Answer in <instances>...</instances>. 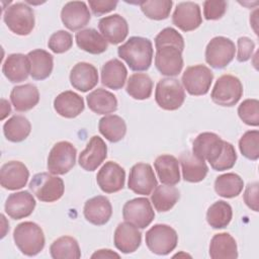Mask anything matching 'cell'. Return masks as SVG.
<instances>
[{
    "mask_svg": "<svg viewBox=\"0 0 259 259\" xmlns=\"http://www.w3.org/2000/svg\"><path fill=\"white\" fill-rule=\"evenodd\" d=\"M117 53L131 70L146 71L150 68L153 60V45L149 38L132 36L123 45L118 47Z\"/></svg>",
    "mask_w": 259,
    "mask_h": 259,
    "instance_id": "6da1fadb",
    "label": "cell"
},
{
    "mask_svg": "<svg viewBox=\"0 0 259 259\" xmlns=\"http://www.w3.org/2000/svg\"><path fill=\"white\" fill-rule=\"evenodd\" d=\"M13 240L19 251L26 256L37 255L45 247V235L41 228L33 222H23L16 226Z\"/></svg>",
    "mask_w": 259,
    "mask_h": 259,
    "instance_id": "7a4b0ae2",
    "label": "cell"
},
{
    "mask_svg": "<svg viewBox=\"0 0 259 259\" xmlns=\"http://www.w3.org/2000/svg\"><path fill=\"white\" fill-rule=\"evenodd\" d=\"M29 189L40 201L53 202L63 196L65 185L62 178L52 173L41 172L31 178Z\"/></svg>",
    "mask_w": 259,
    "mask_h": 259,
    "instance_id": "3957f363",
    "label": "cell"
},
{
    "mask_svg": "<svg viewBox=\"0 0 259 259\" xmlns=\"http://www.w3.org/2000/svg\"><path fill=\"white\" fill-rule=\"evenodd\" d=\"M7 27L15 34L27 35L34 27V13L30 6L17 2L7 7L3 14Z\"/></svg>",
    "mask_w": 259,
    "mask_h": 259,
    "instance_id": "277c9868",
    "label": "cell"
},
{
    "mask_svg": "<svg viewBox=\"0 0 259 259\" xmlns=\"http://www.w3.org/2000/svg\"><path fill=\"white\" fill-rule=\"evenodd\" d=\"M145 241L151 252L157 255H167L176 248L178 235L170 226L157 224L148 230Z\"/></svg>",
    "mask_w": 259,
    "mask_h": 259,
    "instance_id": "5b68a950",
    "label": "cell"
},
{
    "mask_svg": "<svg viewBox=\"0 0 259 259\" xmlns=\"http://www.w3.org/2000/svg\"><path fill=\"white\" fill-rule=\"evenodd\" d=\"M185 92L182 84L175 78H163L156 86L155 100L165 110H176L184 102Z\"/></svg>",
    "mask_w": 259,
    "mask_h": 259,
    "instance_id": "8992f818",
    "label": "cell"
},
{
    "mask_svg": "<svg viewBox=\"0 0 259 259\" xmlns=\"http://www.w3.org/2000/svg\"><path fill=\"white\" fill-rule=\"evenodd\" d=\"M243 95V85L239 78L225 74L215 82L211 90V100L221 106H233L238 103Z\"/></svg>",
    "mask_w": 259,
    "mask_h": 259,
    "instance_id": "52a82bcc",
    "label": "cell"
},
{
    "mask_svg": "<svg viewBox=\"0 0 259 259\" xmlns=\"http://www.w3.org/2000/svg\"><path fill=\"white\" fill-rule=\"evenodd\" d=\"M77 151L76 148L67 141H62L54 145L48 157V170L54 175L68 173L75 165Z\"/></svg>",
    "mask_w": 259,
    "mask_h": 259,
    "instance_id": "ba28073f",
    "label": "cell"
},
{
    "mask_svg": "<svg viewBox=\"0 0 259 259\" xmlns=\"http://www.w3.org/2000/svg\"><path fill=\"white\" fill-rule=\"evenodd\" d=\"M235 53L233 40L225 36H215L206 46L205 61L214 69H223L233 61Z\"/></svg>",
    "mask_w": 259,
    "mask_h": 259,
    "instance_id": "9c48e42d",
    "label": "cell"
},
{
    "mask_svg": "<svg viewBox=\"0 0 259 259\" xmlns=\"http://www.w3.org/2000/svg\"><path fill=\"white\" fill-rule=\"evenodd\" d=\"M213 74L204 65H194L186 68L182 75V84L190 95L199 96L208 92Z\"/></svg>",
    "mask_w": 259,
    "mask_h": 259,
    "instance_id": "30bf717a",
    "label": "cell"
},
{
    "mask_svg": "<svg viewBox=\"0 0 259 259\" xmlns=\"http://www.w3.org/2000/svg\"><path fill=\"white\" fill-rule=\"evenodd\" d=\"M123 220L137 228L145 229L155 218V212L147 197H137L126 201L122 208Z\"/></svg>",
    "mask_w": 259,
    "mask_h": 259,
    "instance_id": "8fae6325",
    "label": "cell"
},
{
    "mask_svg": "<svg viewBox=\"0 0 259 259\" xmlns=\"http://www.w3.org/2000/svg\"><path fill=\"white\" fill-rule=\"evenodd\" d=\"M128 188L137 194L149 195L157 186V179L153 168L148 163L135 164L128 176Z\"/></svg>",
    "mask_w": 259,
    "mask_h": 259,
    "instance_id": "7c38bea8",
    "label": "cell"
},
{
    "mask_svg": "<svg viewBox=\"0 0 259 259\" xmlns=\"http://www.w3.org/2000/svg\"><path fill=\"white\" fill-rule=\"evenodd\" d=\"M225 141L214 133L199 134L192 145V153L199 159L213 164L224 150Z\"/></svg>",
    "mask_w": 259,
    "mask_h": 259,
    "instance_id": "4fadbf2b",
    "label": "cell"
},
{
    "mask_svg": "<svg viewBox=\"0 0 259 259\" xmlns=\"http://www.w3.org/2000/svg\"><path fill=\"white\" fill-rule=\"evenodd\" d=\"M155 66L164 76H177L183 68L182 51L174 46H164L157 49Z\"/></svg>",
    "mask_w": 259,
    "mask_h": 259,
    "instance_id": "5bb4252c",
    "label": "cell"
},
{
    "mask_svg": "<svg viewBox=\"0 0 259 259\" xmlns=\"http://www.w3.org/2000/svg\"><path fill=\"white\" fill-rule=\"evenodd\" d=\"M124 169L112 161L106 162L96 175L97 184L105 193H113L121 190L124 186Z\"/></svg>",
    "mask_w": 259,
    "mask_h": 259,
    "instance_id": "9a60e30c",
    "label": "cell"
},
{
    "mask_svg": "<svg viewBox=\"0 0 259 259\" xmlns=\"http://www.w3.org/2000/svg\"><path fill=\"white\" fill-rule=\"evenodd\" d=\"M172 22L185 32L196 29L202 22L199 6L190 1L177 4L172 15Z\"/></svg>",
    "mask_w": 259,
    "mask_h": 259,
    "instance_id": "2e32d148",
    "label": "cell"
},
{
    "mask_svg": "<svg viewBox=\"0 0 259 259\" xmlns=\"http://www.w3.org/2000/svg\"><path fill=\"white\" fill-rule=\"evenodd\" d=\"M91 18L89 8L83 1H71L64 5L61 11V19L64 25L76 31L86 26Z\"/></svg>",
    "mask_w": 259,
    "mask_h": 259,
    "instance_id": "e0dca14e",
    "label": "cell"
},
{
    "mask_svg": "<svg viewBox=\"0 0 259 259\" xmlns=\"http://www.w3.org/2000/svg\"><path fill=\"white\" fill-rule=\"evenodd\" d=\"M29 177L27 167L19 161H9L0 170L1 186L8 190H16L25 186Z\"/></svg>",
    "mask_w": 259,
    "mask_h": 259,
    "instance_id": "ac0fdd59",
    "label": "cell"
},
{
    "mask_svg": "<svg viewBox=\"0 0 259 259\" xmlns=\"http://www.w3.org/2000/svg\"><path fill=\"white\" fill-rule=\"evenodd\" d=\"M107 157V146L104 141L94 136L88 142L86 149L79 155V165L86 171L96 170Z\"/></svg>",
    "mask_w": 259,
    "mask_h": 259,
    "instance_id": "d6986e66",
    "label": "cell"
},
{
    "mask_svg": "<svg viewBox=\"0 0 259 259\" xmlns=\"http://www.w3.org/2000/svg\"><path fill=\"white\" fill-rule=\"evenodd\" d=\"M98 28L106 41L112 45L123 41L128 33V24L119 14L102 17L98 22Z\"/></svg>",
    "mask_w": 259,
    "mask_h": 259,
    "instance_id": "ffe728a7",
    "label": "cell"
},
{
    "mask_svg": "<svg viewBox=\"0 0 259 259\" xmlns=\"http://www.w3.org/2000/svg\"><path fill=\"white\" fill-rule=\"evenodd\" d=\"M113 241L116 249L124 254H128L135 252L140 247L142 234L136 226L124 221L116 227Z\"/></svg>",
    "mask_w": 259,
    "mask_h": 259,
    "instance_id": "44dd1931",
    "label": "cell"
},
{
    "mask_svg": "<svg viewBox=\"0 0 259 259\" xmlns=\"http://www.w3.org/2000/svg\"><path fill=\"white\" fill-rule=\"evenodd\" d=\"M35 207V199L28 191L11 193L5 202V211L13 220H20L30 215Z\"/></svg>",
    "mask_w": 259,
    "mask_h": 259,
    "instance_id": "7402d4cb",
    "label": "cell"
},
{
    "mask_svg": "<svg viewBox=\"0 0 259 259\" xmlns=\"http://www.w3.org/2000/svg\"><path fill=\"white\" fill-rule=\"evenodd\" d=\"M83 212L85 219L89 223L95 226H102L111 218L112 206L107 197L97 195L85 202Z\"/></svg>",
    "mask_w": 259,
    "mask_h": 259,
    "instance_id": "603a6c76",
    "label": "cell"
},
{
    "mask_svg": "<svg viewBox=\"0 0 259 259\" xmlns=\"http://www.w3.org/2000/svg\"><path fill=\"white\" fill-rule=\"evenodd\" d=\"M70 82L75 89L87 92L98 83L97 69L92 64L86 62L77 63L71 70Z\"/></svg>",
    "mask_w": 259,
    "mask_h": 259,
    "instance_id": "cb8c5ba5",
    "label": "cell"
},
{
    "mask_svg": "<svg viewBox=\"0 0 259 259\" xmlns=\"http://www.w3.org/2000/svg\"><path fill=\"white\" fill-rule=\"evenodd\" d=\"M4 76L12 83L22 82L30 75V63L27 56L22 54L9 55L2 66Z\"/></svg>",
    "mask_w": 259,
    "mask_h": 259,
    "instance_id": "d4e9b609",
    "label": "cell"
},
{
    "mask_svg": "<svg viewBox=\"0 0 259 259\" xmlns=\"http://www.w3.org/2000/svg\"><path fill=\"white\" fill-rule=\"evenodd\" d=\"M179 162L182 167L183 179L187 182H200L205 178L208 172V167L205 164V161L197 158L193 153H182Z\"/></svg>",
    "mask_w": 259,
    "mask_h": 259,
    "instance_id": "484cf974",
    "label": "cell"
},
{
    "mask_svg": "<svg viewBox=\"0 0 259 259\" xmlns=\"http://www.w3.org/2000/svg\"><path fill=\"white\" fill-rule=\"evenodd\" d=\"M54 108L61 116L74 118L84 110V100L79 94L67 90L55 98Z\"/></svg>",
    "mask_w": 259,
    "mask_h": 259,
    "instance_id": "4316f807",
    "label": "cell"
},
{
    "mask_svg": "<svg viewBox=\"0 0 259 259\" xmlns=\"http://www.w3.org/2000/svg\"><path fill=\"white\" fill-rule=\"evenodd\" d=\"M10 100L16 111H27L38 103L39 92L37 87L32 84L18 85L11 90Z\"/></svg>",
    "mask_w": 259,
    "mask_h": 259,
    "instance_id": "83f0119b",
    "label": "cell"
},
{
    "mask_svg": "<svg viewBox=\"0 0 259 259\" xmlns=\"http://www.w3.org/2000/svg\"><path fill=\"white\" fill-rule=\"evenodd\" d=\"M126 76V68L118 59L107 61L101 68V83L113 90H118L123 87Z\"/></svg>",
    "mask_w": 259,
    "mask_h": 259,
    "instance_id": "f1b7e54d",
    "label": "cell"
},
{
    "mask_svg": "<svg viewBox=\"0 0 259 259\" xmlns=\"http://www.w3.org/2000/svg\"><path fill=\"white\" fill-rule=\"evenodd\" d=\"M154 167L161 183L165 185H175L180 181L179 161L174 156L164 154L157 157L154 162Z\"/></svg>",
    "mask_w": 259,
    "mask_h": 259,
    "instance_id": "f546056e",
    "label": "cell"
},
{
    "mask_svg": "<svg viewBox=\"0 0 259 259\" xmlns=\"http://www.w3.org/2000/svg\"><path fill=\"white\" fill-rule=\"evenodd\" d=\"M209 256L212 259H236L238 257L236 240L229 233L215 234L210 240Z\"/></svg>",
    "mask_w": 259,
    "mask_h": 259,
    "instance_id": "4dcf8cb0",
    "label": "cell"
},
{
    "mask_svg": "<svg viewBox=\"0 0 259 259\" xmlns=\"http://www.w3.org/2000/svg\"><path fill=\"white\" fill-rule=\"evenodd\" d=\"M30 63V76L34 80L47 79L54 67L53 56L41 49H36L27 54Z\"/></svg>",
    "mask_w": 259,
    "mask_h": 259,
    "instance_id": "1f68e13d",
    "label": "cell"
},
{
    "mask_svg": "<svg viewBox=\"0 0 259 259\" xmlns=\"http://www.w3.org/2000/svg\"><path fill=\"white\" fill-rule=\"evenodd\" d=\"M86 100L90 110L97 114H107L117 109V99L115 95L103 88H97L90 92Z\"/></svg>",
    "mask_w": 259,
    "mask_h": 259,
    "instance_id": "d6a6232c",
    "label": "cell"
},
{
    "mask_svg": "<svg viewBox=\"0 0 259 259\" xmlns=\"http://www.w3.org/2000/svg\"><path fill=\"white\" fill-rule=\"evenodd\" d=\"M77 46L93 55L102 54L107 50L106 39L94 28H85L79 30L75 35Z\"/></svg>",
    "mask_w": 259,
    "mask_h": 259,
    "instance_id": "836d02e7",
    "label": "cell"
},
{
    "mask_svg": "<svg viewBox=\"0 0 259 259\" xmlns=\"http://www.w3.org/2000/svg\"><path fill=\"white\" fill-rule=\"evenodd\" d=\"M100 134L109 142L116 143L122 140L126 133V124L123 118L115 114L103 116L98 123Z\"/></svg>",
    "mask_w": 259,
    "mask_h": 259,
    "instance_id": "e575fe53",
    "label": "cell"
},
{
    "mask_svg": "<svg viewBox=\"0 0 259 259\" xmlns=\"http://www.w3.org/2000/svg\"><path fill=\"white\" fill-rule=\"evenodd\" d=\"M179 197V190L173 185H157L151 195V200L156 210L164 212L170 210Z\"/></svg>",
    "mask_w": 259,
    "mask_h": 259,
    "instance_id": "d590c367",
    "label": "cell"
},
{
    "mask_svg": "<svg viewBox=\"0 0 259 259\" xmlns=\"http://www.w3.org/2000/svg\"><path fill=\"white\" fill-rule=\"evenodd\" d=\"M50 253L54 259H79L81 257L77 240L70 236H63L55 240L50 247Z\"/></svg>",
    "mask_w": 259,
    "mask_h": 259,
    "instance_id": "8d00e7d4",
    "label": "cell"
},
{
    "mask_svg": "<svg viewBox=\"0 0 259 259\" xmlns=\"http://www.w3.org/2000/svg\"><path fill=\"white\" fill-rule=\"evenodd\" d=\"M244 187L243 179L236 173H226L217 177L214 181L215 192L225 198L238 196Z\"/></svg>",
    "mask_w": 259,
    "mask_h": 259,
    "instance_id": "74e56055",
    "label": "cell"
},
{
    "mask_svg": "<svg viewBox=\"0 0 259 259\" xmlns=\"http://www.w3.org/2000/svg\"><path fill=\"white\" fill-rule=\"evenodd\" d=\"M31 131L29 120L22 115H13L3 125L5 138L13 143L22 142L25 140Z\"/></svg>",
    "mask_w": 259,
    "mask_h": 259,
    "instance_id": "f35d334b",
    "label": "cell"
},
{
    "mask_svg": "<svg viewBox=\"0 0 259 259\" xmlns=\"http://www.w3.org/2000/svg\"><path fill=\"white\" fill-rule=\"evenodd\" d=\"M153 90V81L145 73H135L130 76L126 82V92L138 100L148 99Z\"/></svg>",
    "mask_w": 259,
    "mask_h": 259,
    "instance_id": "ab89813d",
    "label": "cell"
},
{
    "mask_svg": "<svg viewBox=\"0 0 259 259\" xmlns=\"http://www.w3.org/2000/svg\"><path fill=\"white\" fill-rule=\"evenodd\" d=\"M232 217V206L224 200L215 201L206 211V221L213 229L226 228L230 224Z\"/></svg>",
    "mask_w": 259,
    "mask_h": 259,
    "instance_id": "60d3db41",
    "label": "cell"
},
{
    "mask_svg": "<svg viewBox=\"0 0 259 259\" xmlns=\"http://www.w3.org/2000/svg\"><path fill=\"white\" fill-rule=\"evenodd\" d=\"M139 5L148 18L162 20L169 16L173 2L171 0H151L141 1Z\"/></svg>",
    "mask_w": 259,
    "mask_h": 259,
    "instance_id": "b9f144b4",
    "label": "cell"
},
{
    "mask_svg": "<svg viewBox=\"0 0 259 259\" xmlns=\"http://www.w3.org/2000/svg\"><path fill=\"white\" fill-rule=\"evenodd\" d=\"M239 149L244 157L256 161L259 158V132L257 130L246 132L239 140Z\"/></svg>",
    "mask_w": 259,
    "mask_h": 259,
    "instance_id": "7bdbcfd3",
    "label": "cell"
},
{
    "mask_svg": "<svg viewBox=\"0 0 259 259\" xmlns=\"http://www.w3.org/2000/svg\"><path fill=\"white\" fill-rule=\"evenodd\" d=\"M239 117L248 125L259 124V101L257 99H246L238 107Z\"/></svg>",
    "mask_w": 259,
    "mask_h": 259,
    "instance_id": "ee69618b",
    "label": "cell"
},
{
    "mask_svg": "<svg viewBox=\"0 0 259 259\" xmlns=\"http://www.w3.org/2000/svg\"><path fill=\"white\" fill-rule=\"evenodd\" d=\"M164 46H174L180 51H183L184 39L176 29L172 27H166L162 29L155 37L156 50Z\"/></svg>",
    "mask_w": 259,
    "mask_h": 259,
    "instance_id": "f6af8a7d",
    "label": "cell"
},
{
    "mask_svg": "<svg viewBox=\"0 0 259 259\" xmlns=\"http://www.w3.org/2000/svg\"><path fill=\"white\" fill-rule=\"evenodd\" d=\"M73 45L72 34L66 30L54 32L48 41L49 49L55 54H63L71 49Z\"/></svg>",
    "mask_w": 259,
    "mask_h": 259,
    "instance_id": "bcb514c9",
    "label": "cell"
},
{
    "mask_svg": "<svg viewBox=\"0 0 259 259\" xmlns=\"http://www.w3.org/2000/svg\"><path fill=\"white\" fill-rule=\"evenodd\" d=\"M237 161V153L234 146L225 141L224 150L217 161L210 165V167L215 171H225L234 167Z\"/></svg>",
    "mask_w": 259,
    "mask_h": 259,
    "instance_id": "7dc6e473",
    "label": "cell"
},
{
    "mask_svg": "<svg viewBox=\"0 0 259 259\" xmlns=\"http://www.w3.org/2000/svg\"><path fill=\"white\" fill-rule=\"evenodd\" d=\"M226 1H204L203 2V15L207 20H217L223 17L227 10Z\"/></svg>",
    "mask_w": 259,
    "mask_h": 259,
    "instance_id": "c3c4849f",
    "label": "cell"
},
{
    "mask_svg": "<svg viewBox=\"0 0 259 259\" xmlns=\"http://www.w3.org/2000/svg\"><path fill=\"white\" fill-rule=\"evenodd\" d=\"M237 44H238L237 60L239 62L248 61L252 57L253 51L255 49L254 41L247 36H241L238 38Z\"/></svg>",
    "mask_w": 259,
    "mask_h": 259,
    "instance_id": "681fc988",
    "label": "cell"
},
{
    "mask_svg": "<svg viewBox=\"0 0 259 259\" xmlns=\"http://www.w3.org/2000/svg\"><path fill=\"white\" fill-rule=\"evenodd\" d=\"M88 4L92 13L96 16L103 15L115 9L117 5V1L111 0H89Z\"/></svg>",
    "mask_w": 259,
    "mask_h": 259,
    "instance_id": "f907efd6",
    "label": "cell"
},
{
    "mask_svg": "<svg viewBox=\"0 0 259 259\" xmlns=\"http://www.w3.org/2000/svg\"><path fill=\"white\" fill-rule=\"evenodd\" d=\"M244 201L249 208L258 211V182L249 183L244 192Z\"/></svg>",
    "mask_w": 259,
    "mask_h": 259,
    "instance_id": "816d5d0a",
    "label": "cell"
},
{
    "mask_svg": "<svg viewBox=\"0 0 259 259\" xmlns=\"http://www.w3.org/2000/svg\"><path fill=\"white\" fill-rule=\"evenodd\" d=\"M119 258V254L113 252L112 250L110 249H100V250H97L95 251L92 255H91V258L94 259V258Z\"/></svg>",
    "mask_w": 259,
    "mask_h": 259,
    "instance_id": "f5cc1de1",
    "label": "cell"
},
{
    "mask_svg": "<svg viewBox=\"0 0 259 259\" xmlns=\"http://www.w3.org/2000/svg\"><path fill=\"white\" fill-rule=\"evenodd\" d=\"M11 112V106L6 99H1V119L3 120Z\"/></svg>",
    "mask_w": 259,
    "mask_h": 259,
    "instance_id": "db71d44e",
    "label": "cell"
}]
</instances>
